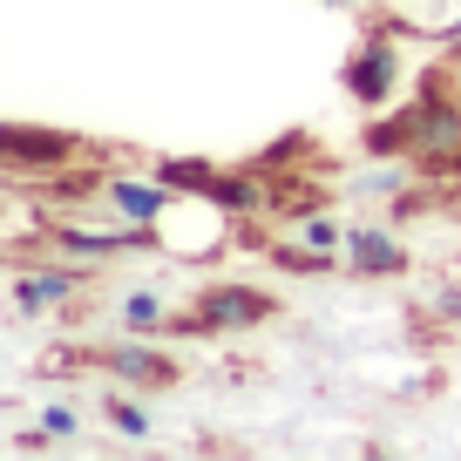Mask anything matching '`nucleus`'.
Returning <instances> with one entry per match:
<instances>
[{
  "instance_id": "423d86ee",
  "label": "nucleus",
  "mask_w": 461,
  "mask_h": 461,
  "mask_svg": "<svg viewBox=\"0 0 461 461\" xmlns=\"http://www.w3.org/2000/svg\"><path fill=\"white\" fill-rule=\"evenodd\" d=\"M339 88L360 102V109L393 102V88H401V48H393L380 28H366L360 48H353V55H346V68H339Z\"/></svg>"
},
{
  "instance_id": "0eeeda50",
  "label": "nucleus",
  "mask_w": 461,
  "mask_h": 461,
  "mask_svg": "<svg viewBox=\"0 0 461 461\" xmlns=\"http://www.w3.org/2000/svg\"><path fill=\"white\" fill-rule=\"evenodd\" d=\"M88 265H14V312L21 319H48L61 305H75L88 292Z\"/></svg>"
},
{
  "instance_id": "9d476101",
  "label": "nucleus",
  "mask_w": 461,
  "mask_h": 461,
  "mask_svg": "<svg viewBox=\"0 0 461 461\" xmlns=\"http://www.w3.org/2000/svg\"><path fill=\"white\" fill-rule=\"evenodd\" d=\"M149 176H157V184H170L176 197L211 203V190H217V176H224V170H217L211 157H157V170H149Z\"/></svg>"
},
{
  "instance_id": "aec40b11",
  "label": "nucleus",
  "mask_w": 461,
  "mask_h": 461,
  "mask_svg": "<svg viewBox=\"0 0 461 461\" xmlns=\"http://www.w3.org/2000/svg\"><path fill=\"white\" fill-rule=\"evenodd\" d=\"M455 184H461V176H455ZM455 197H461V190H455Z\"/></svg>"
},
{
  "instance_id": "f03ea898",
  "label": "nucleus",
  "mask_w": 461,
  "mask_h": 461,
  "mask_svg": "<svg viewBox=\"0 0 461 461\" xmlns=\"http://www.w3.org/2000/svg\"><path fill=\"white\" fill-rule=\"evenodd\" d=\"M278 319V299L265 285H238V278H217V285L197 292L190 312H170V332L163 339H217V332H251Z\"/></svg>"
},
{
  "instance_id": "6e6552de",
  "label": "nucleus",
  "mask_w": 461,
  "mask_h": 461,
  "mask_svg": "<svg viewBox=\"0 0 461 461\" xmlns=\"http://www.w3.org/2000/svg\"><path fill=\"white\" fill-rule=\"evenodd\" d=\"M95 197L109 217H130V224H163L176 211V190L157 176H95Z\"/></svg>"
},
{
  "instance_id": "7ed1b4c3",
  "label": "nucleus",
  "mask_w": 461,
  "mask_h": 461,
  "mask_svg": "<svg viewBox=\"0 0 461 461\" xmlns=\"http://www.w3.org/2000/svg\"><path fill=\"white\" fill-rule=\"evenodd\" d=\"M88 157V136L82 130H55V122H0V163L7 176H48L55 184L61 170Z\"/></svg>"
},
{
  "instance_id": "4468645a",
  "label": "nucleus",
  "mask_w": 461,
  "mask_h": 461,
  "mask_svg": "<svg viewBox=\"0 0 461 461\" xmlns=\"http://www.w3.org/2000/svg\"><path fill=\"white\" fill-rule=\"evenodd\" d=\"M265 258L278 265V272H292V278H326L332 265H346V258H332V251H312L299 238V245H265Z\"/></svg>"
},
{
  "instance_id": "f8f14e48",
  "label": "nucleus",
  "mask_w": 461,
  "mask_h": 461,
  "mask_svg": "<svg viewBox=\"0 0 461 461\" xmlns=\"http://www.w3.org/2000/svg\"><path fill=\"white\" fill-rule=\"evenodd\" d=\"M360 157H374V163H407V102L393 115H374L360 130Z\"/></svg>"
},
{
  "instance_id": "1a4fd4ad",
  "label": "nucleus",
  "mask_w": 461,
  "mask_h": 461,
  "mask_svg": "<svg viewBox=\"0 0 461 461\" xmlns=\"http://www.w3.org/2000/svg\"><path fill=\"white\" fill-rule=\"evenodd\" d=\"M407 245L380 224H353L346 230V272L353 278H407Z\"/></svg>"
},
{
  "instance_id": "6ab92c4d",
  "label": "nucleus",
  "mask_w": 461,
  "mask_h": 461,
  "mask_svg": "<svg viewBox=\"0 0 461 461\" xmlns=\"http://www.w3.org/2000/svg\"><path fill=\"white\" fill-rule=\"evenodd\" d=\"M434 41H441V48H447V55H455V61H461V14H455V21H447V28H441V34H434Z\"/></svg>"
},
{
  "instance_id": "dca6fc26",
  "label": "nucleus",
  "mask_w": 461,
  "mask_h": 461,
  "mask_svg": "<svg viewBox=\"0 0 461 461\" xmlns=\"http://www.w3.org/2000/svg\"><path fill=\"white\" fill-rule=\"evenodd\" d=\"M41 428L55 434V441H75V434H82V414H75V407H48V414H41Z\"/></svg>"
},
{
  "instance_id": "ddd939ff",
  "label": "nucleus",
  "mask_w": 461,
  "mask_h": 461,
  "mask_svg": "<svg viewBox=\"0 0 461 461\" xmlns=\"http://www.w3.org/2000/svg\"><path fill=\"white\" fill-rule=\"evenodd\" d=\"M102 420H109L122 441H149V414H143V401H136V387H109L102 393Z\"/></svg>"
},
{
  "instance_id": "f257e3e1",
  "label": "nucleus",
  "mask_w": 461,
  "mask_h": 461,
  "mask_svg": "<svg viewBox=\"0 0 461 461\" xmlns=\"http://www.w3.org/2000/svg\"><path fill=\"white\" fill-rule=\"evenodd\" d=\"M407 170L455 184L461 176V95H455V55L420 75V102H407Z\"/></svg>"
},
{
  "instance_id": "2eb2a0df",
  "label": "nucleus",
  "mask_w": 461,
  "mask_h": 461,
  "mask_svg": "<svg viewBox=\"0 0 461 461\" xmlns=\"http://www.w3.org/2000/svg\"><path fill=\"white\" fill-rule=\"evenodd\" d=\"M299 238H305L312 251H332V258H346V224H339V217L305 211V217H299Z\"/></svg>"
},
{
  "instance_id": "39448f33",
  "label": "nucleus",
  "mask_w": 461,
  "mask_h": 461,
  "mask_svg": "<svg viewBox=\"0 0 461 461\" xmlns=\"http://www.w3.org/2000/svg\"><path fill=\"white\" fill-rule=\"evenodd\" d=\"M41 238L68 258H130V251H157L163 224H130V217H109V224H41Z\"/></svg>"
},
{
  "instance_id": "9b49d317",
  "label": "nucleus",
  "mask_w": 461,
  "mask_h": 461,
  "mask_svg": "<svg viewBox=\"0 0 461 461\" xmlns=\"http://www.w3.org/2000/svg\"><path fill=\"white\" fill-rule=\"evenodd\" d=\"M115 326H122V332H149V339H163V332H170V305H163V292H149V285L122 292V299H115Z\"/></svg>"
},
{
  "instance_id": "20e7f679",
  "label": "nucleus",
  "mask_w": 461,
  "mask_h": 461,
  "mask_svg": "<svg viewBox=\"0 0 461 461\" xmlns=\"http://www.w3.org/2000/svg\"><path fill=\"white\" fill-rule=\"evenodd\" d=\"M88 360H95L102 374L115 380V387H136V393H170V387H184V360H176V353H163L149 332H122V339H102Z\"/></svg>"
},
{
  "instance_id": "a211bd4d",
  "label": "nucleus",
  "mask_w": 461,
  "mask_h": 461,
  "mask_svg": "<svg viewBox=\"0 0 461 461\" xmlns=\"http://www.w3.org/2000/svg\"><path fill=\"white\" fill-rule=\"evenodd\" d=\"M366 190H374V197L387 190V197H393V190H401V170H374V176H366Z\"/></svg>"
},
{
  "instance_id": "f3484780",
  "label": "nucleus",
  "mask_w": 461,
  "mask_h": 461,
  "mask_svg": "<svg viewBox=\"0 0 461 461\" xmlns=\"http://www.w3.org/2000/svg\"><path fill=\"white\" fill-rule=\"evenodd\" d=\"M434 312H455V326H461V285H441V292H434Z\"/></svg>"
}]
</instances>
